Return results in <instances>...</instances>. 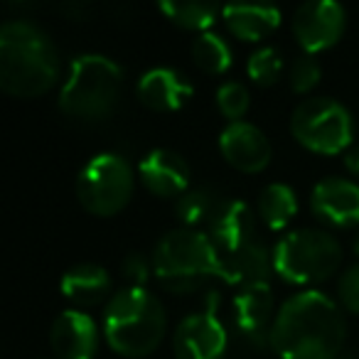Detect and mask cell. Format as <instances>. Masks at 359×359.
<instances>
[{
    "instance_id": "obj_18",
    "label": "cell",
    "mask_w": 359,
    "mask_h": 359,
    "mask_svg": "<svg viewBox=\"0 0 359 359\" xmlns=\"http://www.w3.org/2000/svg\"><path fill=\"white\" fill-rule=\"evenodd\" d=\"M224 283L229 285H259L269 283L273 271V251H269L259 239H251L241 249L224 254Z\"/></svg>"
},
{
    "instance_id": "obj_24",
    "label": "cell",
    "mask_w": 359,
    "mask_h": 359,
    "mask_svg": "<svg viewBox=\"0 0 359 359\" xmlns=\"http://www.w3.org/2000/svg\"><path fill=\"white\" fill-rule=\"evenodd\" d=\"M192 60L205 74H224L231 67V50L226 40L217 32H202L190 47Z\"/></svg>"
},
{
    "instance_id": "obj_12",
    "label": "cell",
    "mask_w": 359,
    "mask_h": 359,
    "mask_svg": "<svg viewBox=\"0 0 359 359\" xmlns=\"http://www.w3.org/2000/svg\"><path fill=\"white\" fill-rule=\"evenodd\" d=\"M138 177L148 192L158 197H182L190 190V165L170 148H155L140 160Z\"/></svg>"
},
{
    "instance_id": "obj_31",
    "label": "cell",
    "mask_w": 359,
    "mask_h": 359,
    "mask_svg": "<svg viewBox=\"0 0 359 359\" xmlns=\"http://www.w3.org/2000/svg\"><path fill=\"white\" fill-rule=\"evenodd\" d=\"M352 251H354V256L359 259V234L354 236V241H352Z\"/></svg>"
},
{
    "instance_id": "obj_26",
    "label": "cell",
    "mask_w": 359,
    "mask_h": 359,
    "mask_svg": "<svg viewBox=\"0 0 359 359\" xmlns=\"http://www.w3.org/2000/svg\"><path fill=\"white\" fill-rule=\"evenodd\" d=\"M251 96L241 81H224V84L217 89V109L222 111L224 118H229V123L244 118V114L249 111Z\"/></svg>"
},
{
    "instance_id": "obj_5",
    "label": "cell",
    "mask_w": 359,
    "mask_h": 359,
    "mask_svg": "<svg viewBox=\"0 0 359 359\" xmlns=\"http://www.w3.org/2000/svg\"><path fill=\"white\" fill-rule=\"evenodd\" d=\"M123 89V69L106 55H79L60 91V109L81 123H96L114 114Z\"/></svg>"
},
{
    "instance_id": "obj_22",
    "label": "cell",
    "mask_w": 359,
    "mask_h": 359,
    "mask_svg": "<svg viewBox=\"0 0 359 359\" xmlns=\"http://www.w3.org/2000/svg\"><path fill=\"white\" fill-rule=\"evenodd\" d=\"M158 8L170 22L185 30H197L200 35L210 32V27L217 22V15H222V11H217L210 3H192V0H160Z\"/></svg>"
},
{
    "instance_id": "obj_27",
    "label": "cell",
    "mask_w": 359,
    "mask_h": 359,
    "mask_svg": "<svg viewBox=\"0 0 359 359\" xmlns=\"http://www.w3.org/2000/svg\"><path fill=\"white\" fill-rule=\"evenodd\" d=\"M323 69H320V62L313 55H300L293 60L288 69V84L295 94H308L318 86Z\"/></svg>"
},
{
    "instance_id": "obj_9",
    "label": "cell",
    "mask_w": 359,
    "mask_h": 359,
    "mask_svg": "<svg viewBox=\"0 0 359 359\" xmlns=\"http://www.w3.org/2000/svg\"><path fill=\"white\" fill-rule=\"evenodd\" d=\"M347 27V13L334 0H308L293 13V35L305 55L337 45Z\"/></svg>"
},
{
    "instance_id": "obj_32",
    "label": "cell",
    "mask_w": 359,
    "mask_h": 359,
    "mask_svg": "<svg viewBox=\"0 0 359 359\" xmlns=\"http://www.w3.org/2000/svg\"><path fill=\"white\" fill-rule=\"evenodd\" d=\"M339 359H359L357 354H349V357H339Z\"/></svg>"
},
{
    "instance_id": "obj_11",
    "label": "cell",
    "mask_w": 359,
    "mask_h": 359,
    "mask_svg": "<svg viewBox=\"0 0 359 359\" xmlns=\"http://www.w3.org/2000/svg\"><path fill=\"white\" fill-rule=\"evenodd\" d=\"M219 150L231 168L241 172H261L271 163V140L249 121L229 123L219 133Z\"/></svg>"
},
{
    "instance_id": "obj_7",
    "label": "cell",
    "mask_w": 359,
    "mask_h": 359,
    "mask_svg": "<svg viewBox=\"0 0 359 359\" xmlns=\"http://www.w3.org/2000/svg\"><path fill=\"white\" fill-rule=\"evenodd\" d=\"M290 133L303 148L320 155L347 153L354 138V121L347 106L330 96H310L295 106Z\"/></svg>"
},
{
    "instance_id": "obj_15",
    "label": "cell",
    "mask_w": 359,
    "mask_h": 359,
    "mask_svg": "<svg viewBox=\"0 0 359 359\" xmlns=\"http://www.w3.org/2000/svg\"><path fill=\"white\" fill-rule=\"evenodd\" d=\"M271 315H273V293L269 283L246 285L234 295V325L239 334L251 344L271 342Z\"/></svg>"
},
{
    "instance_id": "obj_29",
    "label": "cell",
    "mask_w": 359,
    "mask_h": 359,
    "mask_svg": "<svg viewBox=\"0 0 359 359\" xmlns=\"http://www.w3.org/2000/svg\"><path fill=\"white\" fill-rule=\"evenodd\" d=\"M337 298L349 313L359 315V264L347 269L337 280Z\"/></svg>"
},
{
    "instance_id": "obj_14",
    "label": "cell",
    "mask_w": 359,
    "mask_h": 359,
    "mask_svg": "<svg viewBox=\"0 0 359 359\" xmlns=\"http://www.w3.org/2000/svg\"><path fill=\"white\" fill-rule=\"evenodd\" d=\"M52 352L60 359H94L99 347V327L81 310H65L50 330Z\"/></svg>"
},
{
    "instance_id": "obj_19",
    "label": "cell",
    "mask_w": 359,
    "mask_h": 359,
    "mask_svg": "<svg viewBox=\"0 0 359 359\" xmlns=\"http://www.w3.org/2000/svg\"><path fill=\"white\" fill-rule=\"evenodd\" d=\"M226 30L244 42H259L280 25V11L264 3H229L222 8Z\"/></svg>"
},
{
    "instance_id": "obj_17",
    "label": "cell",
    "mask_w": 359,
    "mask_h": 359,
    "mask_svg": "<svg viewBox=\"0 0 359 359\" xmlns=\"http://www.w3.org/2000/svg\"><path fill=\"white\" fill-rule=\"evenodd\" d=\"M192 96V84L170 67H153L138 81V99L153 111H177Z\"/></svg>"
},
{
    "instance_id": "obj_20",
    "label": "cell",
    "mask_w": 359,
    "mask_h": 359,
    "mask_svg": "<svg viewBox=\"0 0 359 359\" xmlns=\"http://www.w3.org/2000/svg\"><path fill=\"white\" fill-rule=\"evenodd\" d=\"M62 293L76 308H94L111 295V276L99 264H76L62 276Z\"/></svg>"
},
{
    "instance_id": "obj_13",
    "label": "cell",
    "mask_w": 359,
    "mask_h": 359,
    "mask_svg": "<svg viewBox=\"0 0 359 359\" xmlns=\"http://www.w3.org/2000/svg\"><path fill=\"white\" fill-rule=\"evenodd\" d=\"M313 212L332 226L359 224V185L347 177H325L313 187L310 197Z\"/></svg>"
},
{
    "instance_id": "obj_30",
    "label": "cell",
    "mask_w": 359,
    "mask_h": 359,
    "mask_svg": "<svg viewBox=\"0 0 359 359\" xmlns=\"http://www.w3.org/2000/svg\"><path fill=\"white\" fill-rule=\"evenodd\" d=\"M344 168H347L354 177H359V145H354V148H349L347 153H344Z\"/></svg>"
},
{
    "instance_id": "obj_6",
    "label": "cell",
    "mask_w": 359,
    "mask_h": 359,
    "mask_svg": "<svg viewBox=\"0 0 359 359\" xmlns=\"http://www.w3.org/2000/svg\"><path fill=\"white\" fill-rule=\"evenodd\" d=\"M342 264V246L325 229H295L280 236L273 249V271L295 285H315L334 276Z\"/></svg>"
},
{
    "instance_id": "obj_21",
    "label": "cell",
    "mask_w": 359,
    "mask_h": 359,
    "mask_svg": "<svg viewBox=\"0 0 359 359\" xmlns=\"http://www.w3.org/2000/svg\"><path fill=\"white\" fill-rule=\"evenodd\" d=\"M256 212L271 231H280L298 215V197H295L293 187L285 182H271L261 190Z\"/></svg>"
},
{
    "instance_id": "obj_3",
    "label": "cell",
    "mask_w": 359,
    "mask_h": 359,
    "mask_svg": "<svg viewBox=\"0 0 359 359\" xmlns=\"http://www.w3.org/2000/svg\"><path fill=\"white\" fill-rule=\"evenodd\" d=\"M168 332V315L148 288H121L104 308V337L128 359L153 354Z\"/></svg>"
},
{
    "instance_id": "obj_28",
    "label": "cell",
    "mask_w": 359,
    "mask_h": 359,
    "mask_svg": "<svg viewBox=\"0 0 359 359\" xmlns=\"http://www.w3.org/2000/svg\"><path fill=\"white\" fill-rule=\"evenodd\" d=\"M150 269H153V261L145 259V254H128L121 264V273H123V280L128 288H145L148 283Z\"/></svg>"
},
{
    "instance_id": "obj_2",
    "label": "cell",
    "mask_w": 359,
    "mask_h": 359,
    "mask_svg": "<svg viewBox=\"0 0 359 359\" xmlns=\"http://www.w3.org/2000/svg\"><path fill=\"white\" fill-rule=\"evenodd\" d=\"M60 55L40 25L25 18L0 27V86L15 99H35L55 86Z\"/></svg>"
},
{
    "instance_id": "obj_10",
    "label": "cell",
    "mask_w": 359,
    "mask_h": 359,
    "mask_svg": "<svg viewBox=\"0 0 359 359\" xmlns=\"http://www.w3.org/2000/svg\"><path fill=\"white\" fill-rule=\"evenodd\" d=\"M226 344V330L212 310L185 315L172 332L175 359H224Z\"/></svg>"
},
{
    "instance_id": "obj_8",
    "label": "cell",
    "mask_w": 359,
    "mask_h": 359,
    "mask_svg": "<svg viewBox=\"0 0 359 359\" xmlns=\"http://www.w3.org/2000/svg\"><path fill=\"white\" fill-rule=\"evenodd\" d=\"M135 175L118 153H99L76 175L79 205L94 217H114L133 197Z\"/></svg>"
},
{
    "instance_id": "obj_1",
    "label": "cell",
    "mask_w": 359,
    "mask_h": 359,
    "mask_svg": "<svg viewBox=\"0 0 359 359\" xmlns=\"http://www.w3.org/2000/svg\"><path fill=\"white\" fill-rule=\"evenodd\" d=\"M344 334L339 305L320 290H303L278 308L271 344L283 359H339Z\"/></svg>"
},
{
    "instance_id": "obj_25",
    "label": "cell",
    "mask_w": 359,
    "mask_h": 359,
    "mask_svg": "<svg viewBox=\"0 0 359 359\" xmlns=\"http://www.w3.org/2000/svg\"><path fill=\"white\" fill-rule=\"evenodd\" d=\"M246 74L259 86H271L283 74V57L276 47H259L246 62Z\"/></svg>"
},
{
    "instance_id": "obj_16",
    "label": "cell",
    "mask_w": 359,
    "mask_h": 359,
    "mask_svg": "<svg viewBox=\"0 0 359 359\" xmlns=\"http://www.w3.org/2000/svg\"><path fill=\"white\" fill-rule=\"evenodd\" d=\"M254 229L256 217L251 212V207L241 200H224L219 205V210L215 212V217L210 219V224H207V236L219 249V254L224 256L241 249L251 239H256Z\"/></svg>"
},
{
    "instance_id": "obj_23",
    "label": "cell",
    "mask_w": 359,
    "mask_h": 359,
    "mask_svg": "<svg viewBox=\"0 0 359 359\" xmlns=\"http://www.w3.org/2000/svg\"><path fill=\"white\" fill-rule=\"evenodd\" d=\"M224 202V197L217 195L212 187H190L185 195L180 197L175 212H177L182 226L190 229H200L202 224H210V219L215 217V212L219 210V205Z\"/></svg>"
},
{
    "instance_id": "obj_4",
    "label": "cell",
    "mask_w": 359,
    "mask_h": 359,
    "mask_svg": "<svg viewBox=\"0 0 359 359\" xmlns=\"http://www.w3.org/2000/svg\"><path fill=\"white\" fill-rule=\"evenodd\" d=\"M153 273L170 293H192L210 278L224 280V259L207 231L180 226L155 246Z\"/></svg>"
}]
</instances>
